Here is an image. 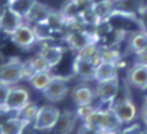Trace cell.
<instances>
[{
  "mask_svg": "<svg viewBox=\"0 0 147 134\" xmlns=\"http://www.w3.org/2000/svg\"><path fill=\"white\" fill-rule=\"evenodd\" d=\"M62 111L54 105H44L39 107L38 115L34 121V129L38 131L52 130L56 125Z\"/></svg>",
  "mask_w": 147,
  "mask_h": 134,
  "instance_id": "1",
  "label": "cell"
},
{
  "mask_svg": "<svg viewBox=\"0 0 147 134\" xmlns=\"http://www.w3.org/2000/svg\"><path fill=\"white\" fill-rule=\"evenodd\" d=\"M71 79L70 75L63 77V75H54L51 82L48 83L44 90H43V95L46 99L50 102H59L63 101L68 95V80Z\"/></svg>",
  "mask_w": 147,
  "mask_h": 134,
  "instance_id": "2",
  "label": "cell"
},
{
  "mask_svg": "<svg viewBox=\"0 0 147 134\" xmlns=\"http://www.w3.org/2000/svg\"><path fill=\"white\" fill-rule=\"evenodd\" d=\"M22 63L23 62H20V59L16 58V59H11L0 65V83L13 86L23 79Z\"/></svg>",
  "mask_w": 147,
  "mask_h": 134,
  "instance_id": "3",
  "label": "cell"
},
{
  "mask_svg": "<svg viewBox=\"0 0 147 134\" xmlns=\"http://www.w3.org/2000/svg\"><path fill=\"white\" fill-rule=\"evenodd\" d=\"M11 40L15 46H18L23 51H27L35 46V43L38 42V35H36V31L31 26L22 24L11 35Z\"/></svg>",
  "mask_w": 147,
  "mask_h": 134,
  "instance_id": "4",
  "label": "cell"
},
{
  "mask_svg": "<svg viewBox=\"0 0 147 134\" xmlns=\"http://www.w3.org/2000/svg\"><path fill=\"white\" fill-rule=\"evenodd\" d=\"M30 102V91L23 86H11L5 102V109L18 113Z\"/></svg>",
  "mask_w": 147,
  "mask_h": 134,
  "instance_id": "5",
  "label": "cell"
},
{
  "mask_svg": "<svg viewBox=\"0 0 147 134\" xmlns=\"http://www.w3.org/2000/svg\"><path fill=\"white\" fill-rule=\"evenodd\" d=\"M110 109L118 115V118L122 121V123H131L138 115L135 103L130 98H122L119 101L112 102Z\"/></svg>",
  "mask_w": 147,
  "mask_h": 134,
  "instance_id": "6",
  "label": "cell"
},
{
  "mask_svg": "<svg viewBox=\"0 0 147 134\" xmlns=\"http://www.w3.org/2000/svg\"><path fill=\"white\" fill-rule=\"evenodd\" d=\"M22 24H24V18L16 11H13L11 7H7L4 10L3 15L0 18V31L11 36Z\"/></svg>",
  "mask_w": 147,
  "mask_h": 134,
  "instance_id": "7",
  "label": "cell"
},
{
  "mask_svg": "<svg viewBox=\"0 0 147 134\" xmlns=\"http://www.w3.org/2000/svg\"><path fill=\"white\" fill-rule=\"evenodd\" d=\"M127 82L131 86L140 90H147V65L146 63H134L127 73Z\"/></svg>",
  "mask_w": 147,
  "mask_h": 134,
  "instance_id": "8",
  "label": "cell"
},
{
  "mask_svg": "<svg viewBox=\"0 0 147 134\" xmlns=\"http://www.w3.org/2000/svg\"><path fill=\"white\" fill-rule=\"evenodd\" d=\"M96 97L102 102H112L119 91V80L118 78L110 80H102L96 84Z\"/></svg>",
  "mask_w": 147,
  "mask_h": 134,
  "instance_id": "9",
  "label": "cell"
},
{
  "mask_svg": "<svg viewBox=\"0 0 147 134\" xmlns=\"http://www.w3.org/2000/svg\"><path fill=\"white\" fill-rule=\"evenodd\" d=\"M51 11H52V10H51L48 5H46V4H43V3H40V1H38V0H35V1L32 3V5L30 7L28 12L24 15V20L42 26V24H44L46 20L48 19Z\"/></svg>",
  "mask_w": 147,
  "mask_h": 134,
  "instance_id": "10",
  "label": "cell"
},
{
  "mask_svg": "<svg viewBox=\"0 0 147 134\" xmlns=\"http://www.w3.org/2000/svg\"><path fill=\"white\" fill-rule=\"evenodd\" d=\"M70 95L76 106H83L92 103L94 99L96 98V91L87 84H78L71 90Z\"/></svg>",
  "mask_w": 147,
  "mask_h": 134,
  "instance_id": "11",
  "label": "cell"
},
{
  "mask_svg": "<svg viewBox=\"0 0 147 134\" xmlns=\"http://www.w3.org/2000/svg\"><path fill=\"white\" fill-rule=\"evenodd\" d=\"M78 118H79V115H78L76 111L74 110H64L60 113L59 115V119L56 125H55V131L56 134H70L72 133L74 127L76 125L78 122Z\"/></svg>",
  "mask_w": 147,
  "mask_h": 134,
  "instance_id": "12",
  "label": "cell"
},
{
  "mask_svg": "<svg viewBox=\"0 0 147 134\" xmlns=\"http://www.w3.org/2000/svg\"><path fill=\"white\" fill-rule=\"evenodd\" d=\"M72 70L74 74L79 77L82 80L88 82V80H94L95 79V74H96V66L94 65L92 62L84 61L80 58H75L72 65Z\"/></svg>",
  "mask_w": 147,
  "mask_h": 134,
  "instance_id": "13",
  "label": "cell"
},
{
  "mask_svg": "<svg viewBox=\"0 0 147 134\" xmlns=\"http://www.w3.org/2000/svg\"><path fill=\"white\" fill-rule=\"evenodd\" d=\"M28 125V121L20 118L19 115H13L0 126V134H23Z\"/></svg>",
  "mask_w": 147,
  "mask_h": 134,
  "instance_id": "14",
  "label": "cell"
},
{
  "mask_svg": "<svg viewBox=\"0 0 147 134\" xmlns=\"http://www.w3.org/2000/svg\"><path fill=\"white\" fill-rule=\"evenodd\" d=\"M91 39H92L91 35L87 34L84 30H82V31H72V32H70V34L67 35L66 40L72 50L79 51L80 48H83L86 44H88L90 42H92Z\"/></svg>",
  "mask_w": 147,
  "mask_h": 134,
  "instance_id": "15",
  "label": "cell"
},
{
  "mask_svg": "<svg viewBox=\"0 0 147 134\" xmlns=\"http://www.w3.org/2000/svg\"><path fill=\"white\" fill-rule=\"evenodd\" d=\"M118 78V67L114 63H106V62H99L96 65V74H95V80L102 82V80H110Z\"/></svg>",
  "mask_w": 147,
  "mask_h": 134,
  "instance_id": "16",
  "label": "cell"
},
{
  "mask_svg": "<svg viewBox=\"0 0 147 134\" xmlns=\"http://www.w3.org/2000/svg\"><path fill=\"white\" fill-rule=\"evenodd\" d=\"M63 50L62 47L58 46H43L39 51V55H42L48 63L51 65V67H55L56 65H59V62L62 61L63 58Z\"/></svg>",
  "mask_w": 147,
  "mask_h": 134,
  "instance_id": "17",
  "label": "cell"
},
{
  "mask_svg": "<svg viewBox=\"0 0 147 134\" xmlns=\"http://www.w3.org/2000/svg\"><path fill=\"white\" fill-rule=\"evenodd\" d=\"M76 56L80 58V59H84V61L92 62L94 65L96 66L100 62V50L98 48L95 42H90L88 44H86L83 48L78 51Z\"/></svg>",
  "mask_w": 147,
  "mask_h": 134,
  "instance_id": "18",
  "label": "cell"
},
{
  "mask_svg": "<svg viewBox=\"0 0 147 134\" xmlns=\"http://www.w3.org/2000/svg\"><path fill=\"white\" fill-rule=\"evenodd\" d=\"M147 47V32L143 30H140L139 32L131 35V38L128 40V48L134 54L142 52L146 50Z\"/></svg>",
  "mask_w": 147,
  "mask_h": 134,
  "instance_id": "19",
  "label": "cell"
},
{
  "mask_svg": "<svg viewBox=\"0 0 147 134\" xmlns=\"http://www.w3.org/2000/svg\"><path fill=\"white\" fill-rule=\"evenodd\" d=\"M105 111L106 110H103L100 107L94 109L92 113L87 115L83 121H84V123L90 125L94 129H96L99 131H103V127H105Z\"/></svg>",
  "mask_w": 147,
  "mask_h": 134,
  "instance_id": "20",
  "label": "cell"
},
{
  "mask_svg": "<svg viewBox=\"0 0 147 134\" xmlns=\"http://www.w3.org/2000/svg\"><path fill=\"white\" fill-rule=\"evenodd\" d=\"M122 125H123L122 121L118 118V115L111 109H107L105 111V127H103V131H111V133L118 134Z\"/></svg>",
  "mask_w": 147,
  "mask_h": 134,
  "instance_id": "21",
  "label": "cell"
},
{
  "mask_svg": "<svg viewBox=\"0 0 147 134\" xmlns=\"http://www.w3.org/2000/svg\"><path fill=\"white\" fill-rule=\"evenodd\" d=\"M52 74L50 71H42V73H36L34 77L30 79V83L35 90H39V91H43L44 88L48 86V83L52 79Z\"/></svg>",
  "mask_w": 147,
  "mask_h": 134,
  "instance_id": "22",
  "label": "cell"
},
{
  "mask_svg": "<svg viewBox=\"0 0 147 134\" xmlns=\"http://www.w3.org/2000/svg\"><path fill=\"white\" fill-rule=\"evenodd\" d=\"M92 8H94V11L96 12V15L100 19V22H107L111 18L114 10H115L112 0H107V1H103V3L95 4Z\"/></svg>",
  "mask_w": 147,
  "mask_h": 134,
  "instance_id": "23",
  "label": "cell"
},
{
  "mask_svg": "<svg viewBox=\"0 0 147 134\" xmlns=\"http://www.w3.org/2000/svg\"><path fill=\"white\" fill-rule=\"evenodd\" d=\"M42 26H47L50 30H62L63 27H66V19L60 11H51L48 19L46 20V23Z\"/></svg>",
  "mask_w": 147,
  "mask_h": 134,
  "instance_id": "24",
  "label": "cell"
},
{
  "mask_svg": "<svg viewBox=\"0 0 147 134\" xmlns=\"http://www.w3.org/2000/svg\"><path fill=\"white\" fill-rule=\"evenodd\" d=\"M38 111H39L38 105H35L34 102H28L22 110L18 111L16 115H19L20 118H23V119H26V121H28L30 123H32L35 121L36 115H38Z\"/></svg>",
  "mask_w": 147,
  "mask_h": 134,
  "instance_id": "25",
  "label": "cell"
},
{
  "mask_svg": "<svg viewBox=\"0 0 147 134\" xmlns=\"http://www.w3.org/2000/svg\"><path fill=\"white\" fill-rule=\"evenodd\" d=\"M60 12L63 14V16H64V19L66 20L74 19V18H79L80 14H82V12L79 11V8L76 7V4L74 3L72 0H68V1L63 5V8L60 10Z\"/></svg>",
  "mask_w": 147,
  "mask_h": 134,
  "instance_id": "26",
  "label": "cell"
},
{
  "mask_svg": "<svg viewBox=\"0 0 147 134\" xmlns=\"http://www.w3.org/2000/svg\"><path fill=\"white\" fill-rule=\"evenodd\" d=\"M120 52L114 48H105L100 50V62H106V63H114L116 65L120 61Z\"/></svg>",
  "mask_w": 147,
  "mask_h": 134,
  "instance_id": "27",
  "label": "cell"
},
{
  "mask_svg": "<svg viewBox=\"0 0 147 134\" xmlns=\"http://www.w3.org/2000/svg\"><path fill=\"white\" fill-rule=\"evenodd\" d=\"M34 1H35V0H12L11 4H9V7L24 18V15L28 12V10H30V7L32 5Z\"/></svg>",
  "mask_w": 147,
  "mask_h": 134,
  "instance_id": "28",
  "label": "cell"
},
{
  "mask_svg": "<svg viewBox=\"0 0 147 134\" xmlns=\"http://www.w3.org/2000/svg\"><path fill=\"white\" fill-rule=\"evenodd\" d=\"M80 19L83 20V23L86 26H98L100 23V19L98 18L96 12L94 11V8H90V10H86L80 14Z\"/></svg>",
  "mask_w": 147,
  "mask_h": 134,
  "instance_id": "29",
  "label": "cell"
},
{
  "mask_svg": "<svg viewBox=\"0 0 147 134\" xmlns=\"http://www.w3.org/2000/svg\"><path fill=\"white\" fill-rule=\"evenodd\" d=\"M31 62L32 65H34V67H35L36 73H42V71H50L52 67H51V65L48 63V62L44 59V58L42 56V55H35L34 58H31Z\"/></svg>",
  "mask_w": 147,
  "mask_h": 134,
  "instance_id": "30",
  "label": "cell"
},
{
  "mask_svg": "<svg viewBox=\"0 0 147 134\" xmlns=\"http://www.w3.org/2000/svg\"><path fill=\"white\" fill-rule=\"evenodd\" d=\"M22 70H23V79L27 80H30L36 74V70L34 67V65H32L31 59H28V61L22 63Z\"/></svg>",
  "mask_w": 147,
  "mask_h": 134,
  "instance_id": "31",
  "label": "cell"
},
{
  "mask_svg": "<svg viewBox=\"0 0 147 134\" xmlns=\"http://www.w3.org/2000/svg\"><path fill=\"white\" fill-rule=\"evenodd\" d=\"M138 19H139L140 28L147 32V5L139 7V16H138Z\"/></svg>",
  "mask_w": 147,
  "mask_h": 134,
  "instance_id": "32",
  "label": "cell"
},
{
  "mask_svg": "<svg viewBox=\"0 0 147 134\" xmlns=\"http://www.w3.org/2000/svg\"><path fill=\"white\" fill-rule=\"evenodd\" d=\"M9 87H11V86H7V84L0 83V107L5 106L8 93H9Z\"/></svg>",
  "mask_w": 147,
  "mask_h": 134,
  "instance_id": "33",
  "label": "cell"
},
{
  "mask_svg": "<svg viewBox=\"0 0 147 134\" xmlns=\"http://www.w3.org/2000/svg\"><path fill=\"white\" fill-rule=\"evenodd\" d=\"M92 110H94V107L91 106V105H83V106H78L76 113H78V115H79V118L84 119L87 115L92 113Z\"/></svg>",
  "mask_w": 147,
  "mask_h": 134,
  "instance_id": "34",
  "label": "cell"
},
{
  "mask_svg": "<svg viewBox=\"0 0 147 134\" xmlns=\"http://www.w3.org/2000/svg\"><path fill=\"white\" fill-rule=\"evenodd\" d=\"M74 3L76 4V7L79 8V11L83 12L86 10H90V8L94 7L92 0H72Z\"/></svg>",
  "mask_w": 147,
  "mask_h": 134,
  "instance_id": "35",
  "label": "cell"
},
{
  "mask_svg": "<svg viewBox=\"0 0 147 134\" xmlns=\"http://www.w3.org/2000/svg\"><path fill=\"white\" fill-rule=\"evenodd\" d=\"M140 133H142V126L135 123V125H130L128 127L123 129L119 134H140Z\"/></svg>",
  "mask_w": 147,
  "mask_h": 134,
  "instance_id": "36",
  "label": "cell"
},
{
  "mask_svg": "<svg viewBox=\"0 0 147 134\" xmlns=\"http://www.w3.org/2000/svg\"><path fill=\"white\" fill-rule=\"evenodd\" d=\"M13 113H15V111L8 110V109H5V107H0V126H1L8 118L13 117Z\"/></svg>",
  "mask_w": 147,
  "mask_h": 134,
  "instance_id": "37",
  "label": "cell"
},
{
  "mask_svg": "<svg viewBox=\"0 0 147 134\" xmlns=\"http://www.w3.org/2000/svg\"><path fill=\"white\" fill-rule=\"evenodd\" d=\"M78 134H100V131L96 130V129H94V127H91L90 125H87V123H83V125L79 127Z\"/></svg>",
  "mask_w": 147,
  "mask_h": 134,
  "instance_id": "38",
  "label": "cell"
},
{
  "mask_svg": "<svg viewBox=\"0 0 147 134\" xmlns=\"http://www.w3.org/2000/svg\"><path fill=\"white\" fill-rule=\"evenodd\" d=\"M140 117H142V121L144 122V125H147V98H144L142 109H140Z\"/></svg>",
  "mask_w": 147,
  "mask_h": 134,
  "instance_id": "39",
  "label": "cell"
},
{
  "mask_svg": "<svg viewBox=\"0 0 147 134\" xmlns=\"http://www.w3.org/2000/svg\"><path fill=\"white\" fill-rule=\"evenodd\" d=\"M135 55H136V59H138L136 62H139V63H146L147 65V52L146 51L138 52V54H135Z\"/></svg>",
  "mask_w": 147,
  "mask_h": 134,
  "instance_id": "40",
  "label": "cell"
},
{
  "mask_svg": "<svg viewBox=\"0 0 147 134\" xmlns=\"http://www.w3.org/2000/svg\"><path fill=\"white\" fill-rule=\"evenodd\" d=\"M0 4L3 5V7H9V4H11V0H0Z\"/></svg>",
  "mask_w": 147,
  "mask_h": 134,
  "instance_id": "41",
  "label": "cell"
},
{
  "mask_svg": "<svg viewBox=\"0 0 147 134\" xmlns=\"http://www.w3.org/2000/svg\"><path fill=\"white\" fill-rule=\"evenodd\" d=\"M103 1H107V0H92V4H99V3H103Z\"/></svg>",
  "mask_w": 147,
  "mask_h": 134,
  "instance_id": "42",
  "label": "cell"
},
{
  "mask_svg": "<svg viewBox=\"0 0 147 134\" xmlns=\"http://www.w3.org/2000/svg\"><path fill=\"white\" fill-rule=\"evenodd\" d=\"M4 10H5V7H3V5H1V4H0V18H1V15H3Z\"/></svg>",
  "mask_w": 147,
  "mask_h": 134,
  "instance_id": "43",
  "label": "cell"
},
{
  "mask_svg": "<svg viewBox=\"0 0 147 134\" xmlns=\"http://www.w3.org/2000/svg\"><path fill=\"white\" fill-rule=\"evenodd\" d=\"M100 134H116V133H111V131H100Z\"/></svg>",
  "mask_w": 147,
  "mask_h": 134,
  "instance_id": "44",
  "label": "cell"
},
{
  "mask_svg": "<svg viewBox=\"0 0 147 134\" xmlns=\"http://www.w3.org/2000/svg\"><path fill=\"white\" fill-rule=\"evenodd\" d=\"M140 134H147V129H142V133Z\"/></svg>",
  "mask_w": 147,
  "mask_h": 134,
  "instance_id": "45",
  "label": "cell"
},
{
  "mask_svg": "<svg viewBox=\"0 0 147 134\" xmlns=\"http://www.w3.org/2000/svg\"><path fill=\"white\" fill-rule=\"evenodd\" d=\"M144 51H146V52H147V47H146V50H144Z\"/></svg>",
  "mask_w": 147,
  "mask_h": 134,
  "instance_id": "46",
  "label": "cell"
},
{
  "mask_svg": "<svg viewBox=\"0 0 147 134\" xmlns=\"http://www.w3.org/2000/svg\"><path fill=\"white\" fill-rule=\"evenodd\" d=\"M11 1H12V0H11Z\"/></svg>",
  "mask_w": 147,
  "mask_h": 134,
  "instance_id": "47",
  "label": "cell"
}]
</instances>
